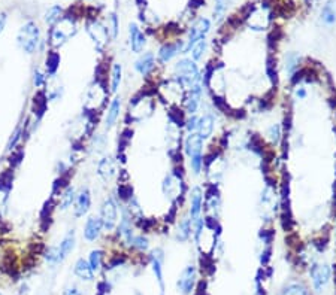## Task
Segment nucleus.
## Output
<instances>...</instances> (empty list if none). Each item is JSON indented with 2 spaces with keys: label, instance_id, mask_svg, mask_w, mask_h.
I'll return each mask as SVG.
<instances>
[{
  "label": "nucleus",
  "instance_id": "nucleus-22",
  "mask_svg": "<svg viewBox=\"0 0 336 295\" xmlns=\"http://www.w3.org/2000/svg\"><path fill=\"white\" fill-rule=\"evenodd\" d=\"M321 20L324 24L330 25L336 22V2H329L321 11Z\"/></svg>",
  "mask_w": 336,
  "mask_h": 295
},
{
  "label": "nucleus",
  "instance_id": "nucleus-26",
  "mask_svg": "<svg viewBox=\"0 0 336 295\" xmlns=\"http://www.w3.org/2000/svg\"><path fill=\"white\" fill-rule=\"evenodd\" d=\"M121 78H123V66L120 63H115L112 67V82H111L112 93L118 91V86L121 84Z\"/></svg>",
  "mask_w": 336,
  "mask_h": 295
},
{
  "label": "nucleus",
  "instance_id": "nucleus-28",
  "mask_svg": "<svg viewBox=\"0 0 336 295\" xmlns=\"http://www.w3.org/2000/svg\"><path fill=\"white\" fill-rule=\"evenodd\" d=\"M299 63H300V57L294 52H290L287 55V60H286V70L289 75H293L296 70H299Z\"/></svg>",
  "mask_w": 336,
  "mask_h": 295
},
{
  "label": "nucleus",
  "instance_id": "nucleus-20",
  "mask_svg": "<svg viewBox=\"0 0 336 295\" xmlns=\"http://www.w3.org/2000/svg\"><path fill=\"white\" fill-rule=\"evenodd\" d=\"M75 274H76L80 279L88 280V282L94 279V272L91 270L88 261H85V259H78V261H76V264H75Z\"/></svg>",
  "mask_w": 336,
  "mask_h": 295
},
{
  "label": "nucleus",
  "instance_id": "nucleus-2",
  "mask_svg": "<svg viewBox=\"0 0 336 295\" xmlns=\"http://www.w3.org/2000/svg\"><path fill=\"white\" fill-rule=\"evenodd\" d=\"M175 76L178 79V82L186 86H193V85L200 82V72L199 67L194 62H191L189 58L179 60L175 64Z\"/></svg>",
  "mask_w": 336,
  "mask_h": 295
},
{
  "label": "nucleus",
  "instance_id": "nucleus-25",
  "mask_svg": "<svg viewBox=\"0 0 336 295\" xmlns=\"http://www.w3.org/2000/svg\"><path fill=\"white\" fill-rule=\"evenodd\" d=\"M60 66V55L59 52H49L45 62V67H46V73L48 75H56L57 69Z\"/></svg>",
  "mask_w": 336,
  "mask_h": 295
},
{
  "label": "nucleus",
  "instance_id": "nucleus-9",
  "mask_svg": "<svg viewBox=\"0 0 336 295\" xmlns=\"http://www.w3.org/2000/svg\"><path fill=\"white\" fill-rule=\"evenodd\" d=\"M202 201H203V197H202V190L199 187L193 188L190 192V221L194 222L200 218V213H202Z\"/></svg>",
  "mask_w": 336,
  "mask_h": 295
},
{
  "label": "nucleus",
  "instance_id": "nucleus-39",
  "mask_svg": "<svg viewBox=\"0 0 336 295\" xmlns=\"http://www.w3.org/2000/svg\"><path fill=\"white\" fill-rule=\"evenodd\" d=\"M20 134H21V128L18 127V128L15 130V133H14V139H11L9 145H8V149H12V148L17 145V142H18V140H20V137H21Z\"/></svg>",
  "mask_w": 336,
  "mask_h": 295
},
{
  "label": "nucleus",
  "instance_id": "nucleus-1",
  "mask_svg": "<svg viewBox=\"0 0 336 295\" xmlns=\"http://www.w3.org/2000/svg\"><path fill=\"white\" fill-rule=\"evenodd\" d=\"M39 41H41L39 27H38L35 22H25L21 28H20L18 36H17L18 46L21 48L25 54H33V52L36 51L38 45H39Z\"/></svg>",
  "mask_w": 336,
  "mask_h": 295
},
{
  "label": "nucleus",
  "instance_id": "nucleus-17",
  "mask_svg": "<svg viewBox=\"0 0 336 295\" xmlns=\"http://www.w3.org/2000/svg\"><path fill=\"white\" fill-rule=\"evenodd\" d=\"M197 134L205 140L212 136V131H214V118L211 115H203L202 118H199V123H197Z\"/></svg>",
  "mask_w": 336,
  "mask_h": 295
},
{
  "label": "nucleus",
  "instance_id": "nucleus-33",
  "mask_svg": "<svg viewBox=\"0 0 336 295\" xmlns=\"http://www.w3.org/2000/svg\"><path fill=\"white\" fill-rule=\"evenodd\" d=\"M190 166L194 174H199L200 170L203 167V154L202 155H194V157H190Z\"/></svg>",
  "mask_w": 336,
  "mask_h": 295
},
{
  "label": "nucleus",
  "instance_id": "nucleus-27",
  "mask_svg": "<svg viewBox=\"0 0 336 295\" xmlns=\"http://www.w3.org/2000/svg\"><path fill=\"white\" fill-rule=\"evenodd\" d=\"M102 259H104V252H102V251H91L88 264H90V267H91L93 272H99V270H100V267H102Z\"/></svg>",
  "mask_w": 336,
  "mask_h": 295
},
{
  "label": "nucleus",
  "instance_id": "nucleus-34",
  "mask_svg": "<svg viewBox=\"0 0 336 295\" xmlns=\"http://www.w3.org/2000/svg\"><path fill=\"white\" fill-rule=\"evenodd\" d=\"M130 243H132V246L138 248L139 251H145V249H148V239L147 237H144V235L133 237Z\"/></svg>",
  "mask_w": 336,
  "mask_h": 295
},
{
  "label": "nucleus",
  "instance_id": "nucleus-30",
  "mask_svg": "<svg viewBox=\"0 0 336 295\" xmlns=\"http://www.w3.org/2000/svg\"><path fill=\"white\" fill-rule=\"evenodd\" d=\"M282 295H308V291L303 285L299 283H290L284 288Z\"/></svg>",
  "mask_w": 336,
  "mask_h": 295
},
{
  "label": "nucleus",
  "instance_id": "nucleus-11",
  "mask_svg": "<svg viewBox=\"0 0 336 295\" xmlns=\"http://www.w3.org/2000/svg\"><path fill=\"white\" fill-rule=\"evenodd\" d=\"M202 94H203V88L200 84L193 85L190 88V96L187 97V102H186V107H187V112L190 115H194L197 107L200 105V100H202Z\"/></svg>",
  "mask_w": 336,
  "mask_h": 295
},
{
  "label": "nucleus",
  "instance_id": "nucleus-43",
  "mask_svg": "<svg viewBox=\"0 0 336 295\" xmlns=\"http://www.w3.org/2000/svg\"><path fill=\"white\" fill-rule=\"evenodd\" d=\"M0 295H3V294H0Z\"/></svg>",
  "mask_w": 336,
  "mask_h": 295
},
{
  "label": "nucleus",
  "instance_id": "nucleus-8",
  "mask_svg": "<svg viewBox=\"0 0 336 295\" xmlns=\"http://www.w3.org/2000/svg\"><path fill=\"white\" fill-rule=\"evenodd\" d=\"M128 41H130V48L133 52L139 54L142 52L147 39H145V35L139 30V27L136 24H130V28H128Z\"/></svg>",
  "mask_w": 336,
  "mask_h": 295
},
{
  "label": "nucleus",
  "instance_id": "nucleus-42",
  "mask_svg": "<svg viewBox=\"0 0 336 295\" xmlns=\"http://www.w3.org/2000/svg\"><path fill=\"white\" fill-rule=\"evenodd\" d=\"M64 295H81L80 294V291L76 289V288H70V289H67Z\"/></svg>",
  "mask_w": 336,
  "mask_h": 295
},
{
  "label": "nucleus",
  "instance_id": "nucleus-13",
  "mask_svg": "<svg viewBox=\"0 0 336 295\" xmlns=\"http://www.w3.org/2000/svg\"><path fill=\"white\" fill-rule=\"evenodd\" d=\"M184 46L181 45V42L178 43H166L159 49V60L160 63H169L178 52H183Z\"/></svg>",
  "mask_w": 336,
  "mask_h": 295
},
{
  "label": "nucleus",
  "instance_id": "nucleus-4",
  "mask_svg": "<svg viewBox=\"0 0 336 295\" xmlns=\"http://www.w3.org/2000/svg\"><path fill=\"white\" fill-rule=\"evenodd\" d=\"M210 27H211V24H210V21L206 20V18H200L199 21L196 22V24H194V25L191 27L189 42L184 45V51H183V54L189 52L190 49H191V48H193V46H194L196 43L199 42V41L205 39L206 33L210 32Z\"/></svg>",
  "mask_w": 336,
  "mask_h": 295
},
{
  "label": "nucleus",
  "instance_id": "nucleus-38",
  "mask_svg": "<svg viewBox=\"0 0 336 295\" xmlns=\"http://www.w3.org/2000/svg\"><path fill=\"white\" fill-rule=\"evenodd\" d=\"M197 123H199V118L197 116H194V115H191V118H190L189 121H187V130H189L190 133H194L196 130H197Z\"/></svg>",
  "mask_w": 336,
  "mask_h": 295
},
{
  "label": "nucleus",
  "instance_id": "nucleus-31",
  "mask_svg": "<svg viewBox=\"0 0 336 295\" xmlns=\"http://www.w3.org/2000/svg\"><path fill=\"white\" fill-rule=\"evenodd\" d=\"M205 49H206V42H205V39H202V41H199V42L196 43L193 48H191V57H193V60H200L202 57H203V54H205Z\"/></svg>",
  "mask_w": 336,
  "mask_h": 295
},
{
  "label": "nucleus",
  "instance_id": "nucleus-18",
  "mask_svg": "<svg viewBox=\"0 0 336 295\" xmlns=\"http://www.w3.org/2000/svg\"><path fill=\"white\" fill-rule=\"evenodd\" d=\"M97 173L99 176H102L105 181L112 179V176L115 174V163L111 157H105L100 160L99 166H97Z\"/></svg>",
  "mask_w": 336,
  "mask_h": 295
},
{
  "label": "nucleus",
  "instance_id": "nucleus-3",
  "mask_svg": "<svg viewBox=\"0 0 336 295\" xmlns=\"http://www.w3.org/2000/svg\"><path fill=\"white\" fill-rule=\"evenodd\" d=\"M100 219H102L104 228H106L108 231L114 230V227L117 225V221H118V206H117V203L111 197L106 198L105 201H104V204H102Z\"/></svg>",
  "mask_w": 336,
  "mask_h": 295
},
{
  "label": "nucleus",
  "instance_id": "nucleus-6",
  "mask_svg": "<svg viewBox=\"0 0 336 295\" xmlns=\"http://www.w3.org/2000/svg\"><path fill=\"white\" fill-rule=\"evenodd\" d=\"M75 209H73V215L75 218H83L84 215H87V212L90 211V206H91V194L90 190L85 187L83 190L80 191L75 197Z\"/></svg>",
  "mask_w": 336,
  "mask_h": 295
},
{
  "label": "nucleus",
  "instance_id": "nucleus-29",
  "mask_svg": "<svg viewBox=\"0 0 336 295\" xmlns=\"http://www.w3.org/2000/svg\"><path fill=\"white\" fill-rule=\"evenodd\" d=\"M60 17H62V8L60 6H51L45 14V21L48 22L49 25H53V24H56L60 20Z\"/></svg>",
  "mask_w": 336,
  "mask_h": 295
},
{
  "label": "nucleus",
  "instance_id": "nucleus-36",
  "mask_svg": "<svg viewBox=\"0 0 336 295\" xmlns=\"http://www.w3.org/2000/svg\"><path fill=\"white\" fill-rule=\"evenodd\" d=\"M46 82V75L43 73L42 70L36 69L35 70V75H33V84L36 88H42L43 85Z\"/></svg>",
  "mask_w": 336,
  "mask_h": 295
},
{
  "label": "nucleus",
  "instance_id": "nucleus-23",
  "mask_svg": "<svg viewBox=\"0 0 336 295\" xmlns=\"http://www.w3.org/2000/svg\"><path fill=\"white\" fill-rule=\"evenodd\" d=\"M75 197H76V192L73 187H67L62 194V198H60V211H67L73 201H75Z\"/></svg>",
  "mask_w": 336,
  "mask_h": 295
},
{
  "label": "nucleus",
  "instance_id": "nucleus-5",
  "mask_svg": "<svg viewBox=\"0 0 336 295\" xmlns=\"http://www.w3.org/2000/svg\"><path fill=\"white\" fill-rule=\"evenodd\" d=\"M311 279H313V286L315 291H321L330 280V269L323 264V266H314L311 269Z\"/></svg>",
  "mask_w": 336,
  "mask_h": 295
},
{
  "label": "nucleus",
  "instance_id": "nucleus-35",
  "mask_svg": "<svg viewBox=\"0 0 336 295\" xmlns=\"http://www.w3.org/2000/svg\"><path fill=\"white\" fill-rule=\"evenodd\" d=\"M268 136L271 137L273 145H278V143H279V139H281V127L278 126V124H273V126L269 128V131H268Z\"/></svg>",
  "mask_w": 336,
  "mask_h": 295
},
{
  "label": "nucleus",
  "instance_id": "nucleus-16",
  "mask_svg": "<svg viewBox=\"0 0 336 295\" xmlns=\"http://www.w3.org/2000/svg\"><path fill=\"white\" fill-rule=\"evenodd\" d=\"M120 110H121V99L120 97H115L112 100V103L108 109V113H106L105 118V127L108 130H111L112 127L115 126L118 116H120Z\"/></svg>",
  "mask_w": 336,
  "mask_h": 295
},
{
  "label": "nucleus",
  "instance_id": "nucleus-10",
  "mask_svg": "<svg viewBox=\"0 0 336 295\" xmlns=\"http://www.w3.org/2000/svg\"><path fill=\"white\" fill-rule=\"evenodd\" d=\"M194 280H196V269H194V266L186 267L183 270L181 276H179V280H178V288L183 291V294H190L193 291Z\"/></svg>",
  "mask_w": 336,
  "mask_h": 295
},
{
  "label": "nucleus",
  "instance_id": "nucleus-14",
  "mask_svg": "<svg viewBox=\"0 0 336 295\" xmlns=\"http://www.w3.org/2000/svg\"><path fill=\"white\" fill-rule=\"evenodd\" d=\"M203 151V139L197 133H190V136L186 140V152L189 157L202 155Z\"/></svg>",
  "mask_w": 336,
  "mask_h": 295
},
{
  "label": "nucleus",
  "instance_id": "nucleus-24",
  "mask_svg": "<svg viewBox=\"0 0 336 295\" xmlns=\"http://www.w3.org/2000/svg\"><path fill=\"white\" fill-rule=\"evenodd\" d=\"M190 234H191V221L184 218L176 227V239L179 242H186V240H189Z\"/></svg>",
  "mask_w": 336,
  "mask_h": 295
},
{
  "label": "nucleus",
  "instance_id": "nucleus-41",
  "mask_svg": "<svg viewBox=\"0 0 336 295\" xmlns=\"http://www.w3.org/2000/svg\"><path fill=\"white\" fill-rule=\"evenodd\" d=\"M5 24H6V14H0V33L5 28Z\"/></svg>",
  "mask_w": 336,
  "mask_h": 295
},
{
  "label": "nucleus",
  "instance_id": "nucleus-19",
  "mask_svg": "<svg viewBox=\"0 0 336 295\" xmlns=\"http://www.w3.org/2000/svg\"><path fill=\"white\" fill-rule=\"evenodd\" d=\"M151 261H152V270L157 276V280L160 282V285L163 286V251L162 249H156L151 253Z\"/></svg>",
  "mask_w": 336,
  "mask_h": 295
},
{
  "label": "nucleus",
  "instance_id": "nucleus-15",
  "mask_svg": "<svg viewBox=\"0 0 336 295\" xmlns=\"http://www.w3.org/2000/svg\"><path fill=\"white\" fill-rule=\"evenodd\" d=\"M75 231L70 230L66 235L63 237V240L60 242V246H59V258H60V262H63L64 259L72 253V251L75 249Z\"/></svg>",
  "mask_w": 336,
  "mask_h": 295
},
{
  "label": "nucleus",
  "instance_id": "nucleus-21",
  "mask_svg": "<svg viewBox=\"0 0 336 295\" xmlns=\"http://www.w3.org/2000/svg\"><path fill=\"white\" fill-rule=\"evenodd\" d=\"M88 33L91 35L94 42L99 43V45L104 43L108 39V30H106L105 27H102L100 24H97V22L88 24Z\"/></svg>",
  "mask_w": 336,
  "mask_h": 295
},
{
  "label": "nucleus",
  "instance_id": "nucleus-7",
  "mask_svg": "<svg viewBox=\"0 0 336 295\" xmlns=\"http://www.w3.org/2000/svg\"><path fill=\"white\" fill-rule=\"evenodd\" d=\"M104 230V224L100 216H90L84 225V237L88 242H94L100 237Z\"/></svg>",
  "mask_w": 336,
  "mask_h": 295
},
{
  "label": "nucleus",
  "instance_id": "nucleus-37",
  "mask_svg": "<svg viewBox=\"0 0 336 295\" xmlns=\"http://www.w3.org/2000/svg\"><path fill=\"white\" fill-rule=\"evenodd\" d=\"M109 21L111 24H108V32H111V38L112 39H115L117 38V28H118V24H117V18H115V15H111L109 17Z\"/></svg>",
  "mask_w": 336,
  "mask_h": 295
},
{
  "label": "nucleus",
  "instance_id": "nucleus-12",
  "mask_svg": "<svg viewBox=\"0 0 336 295\" xmlns=\"http://www.w3.org/2000/svg\"><path fill=\"white\" fill-rule=\"evenodd\" d=\"M156 67V58L152 52H145L144 55H141L136 63H135V69L136 72H139L142 76H148Z\"/></svg>",
  "mask_w": 336,
  "mask_h": 295
},
{
  "label": "nucleus",
  "instance_id": "nucleus-40",
  "mask_svg": "<svg viewBox=\"0 0 336 295\" xmlns=\"http://www.w3.org/2000/svg\"><path fill=\"white\" fill-rule=\"evenodd\" d=\"M296 96H297L299 99H305V97H306V90L302 88V86L297 88V90H296Z\"/></svg>",
  "mask_w": 336,
  "mask_h": 295
},
{
  "label": "nucleus",
  "instance_id": "nucleus-32",
  "mask_svg": "<svg viewBox=\"0 0 336 295\" xmlns=\"http://www.w3.org/2000/svg\"><path fill=\"white\" fill-rule=\"evenodd\" d=\"M45 259L49 262V264H59L60 262V258H59V246H51L46 249L45 252Z\"/></svg>",
  "mask_w": 336,
  "mask_h": 295
}]
</instances>
